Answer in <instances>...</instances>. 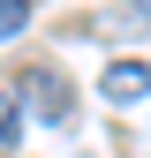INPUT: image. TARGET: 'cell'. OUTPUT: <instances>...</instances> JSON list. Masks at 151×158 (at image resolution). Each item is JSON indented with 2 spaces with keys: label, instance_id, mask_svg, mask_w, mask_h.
<instances>
[{
  "label": "cell",
  "instance_id": "obj_1",
  "mask_svg": "<svg viewBox=\"0 0 151 158\" xmlns=\"http://www.w3.org/2000/svg\"><path fill=\"white\" fill-rule=\"evenodd\" d=\"M98 90H106V106H136V98H151V60H113L98 75Z\"/></svg>",
  "mask_w": 151,
  "mask_h": 158
},
{
  "label": "cell",
  "instance_id": "obj_2",
  "mask_svg": "<svg viewBox=\"0 0 151 158\" xmlns=\"http://www.w3.org/2000/svg\"><path fill=\"white\" fill-rule=\"evenodd\" d=\"M23 98H30L38 113H45L53 128L68 121V83H61V75H53V68H30V75H23Z\"/></svg>",
  "mask_w": 151,
  "mask_h": 158
},
{
  "label": "cell",
  "instance_id": "obj_3",
  "mask_svg": "<svg viewBox=\"0 0 151 158\" xmlns=\"http://www.w3.org/2000/svg\"><path fill=\"white\" fill-rule=\"evenodd\" d=\"M15 135H23V98L0 90V143H15Z\"/></svg>",
  "mask_w": 151,
  "mask_h": 158
},
{
  "label": "cell",
  "instance_id": "obj_4",
  "mask_svg": "<svg viewBox=\"0 0 151 158\" xmlns=\"http://www.w3.org/2000/svg\"><path fill=\"white\" fill-rule=\"evenodd\" d=\"M23 23H30V0H0V38H23Z\"/></svg>",
  "mask_w": 151,
  "mask_h": 158
},
{
  "label": "cell",
  "instance_id": "obj_5",
  "mask_svg": "<svg viewBox=\"0 0 151 158\" xmlns=\"http://www.w3.org/2000/svg\"><path fill=\"white\" fill-rule=\"evenodd\" d=\"M113 23H121V30H151V0H121Z\"/></svg>",
  "mask_w": 151,
  "mask_h": 158
}]
</instances>
